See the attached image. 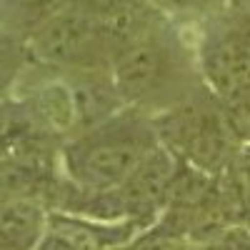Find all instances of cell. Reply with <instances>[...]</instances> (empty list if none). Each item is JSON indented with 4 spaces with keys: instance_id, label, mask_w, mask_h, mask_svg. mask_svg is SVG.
<instances>
[{
    "instance_id": "52a82bcc",
    "label": "cell",
    "mask_w": 250,
    "mask_h": 250,
    "mask_svg": "<svg viewBox=\"0 0 250 250\" xmlns=\"http://www.w3.org/2000/svg\"><path fill=\"white\" fill-rule=\"evenodd\" d=\"M65 78L70 95H73V105H75V118H78V133H85L95 125L110 120L120 110H125V100L115 85V78L110 68H100V70H73V73H62Z\"/></svg>"
},
{
    "instance_id": "7a4b0ae2",
    "label": "cell",
    "mask_w": 250,
    "mask_h": 250,
    "mask_svg": "<svg viewBox=\"0 0 250 250\" xmlns=\"http://www.w3.org/2000/svg\"><path fill=\"white\" fill-rule=\"evenodd\" d=\"M160 145L153 115L125 108L60 145L65 178L90 190H118Z\"/></svg>"
},
{
    "instance_id": "7c38bea8",
    "label": "cell",
    "mask_w": 250,
    "mask_h": 250,
    "mask_svg": "<svg viewBox=\"0 0 250 250\" xmlns=\"http://www.w3.org/2000/svg\"><path fill=\"white\" fill-rule=\"evenodd\" d=\"M158 10H170V13H205L215 10L225 0H153Z\"/></svg>"
},
{
    "instance_id": "30bf717a",
    "label": "cell",
    "mask_w": 250,
    "mask_h": 250,
    "mask_svg": "<svg viewBox=\"0 0 250 250\" xmlns=\"http://www.w3.org/2000/svg\"><path fill=\"white\" fill-rule=\"evenodd\" d=\"M223 113L228 118V125H230L233 135L238 138L240 148L250 150V88L230 100H225Z\"/></svg>"
},
{
    "instance_id": "6da1fadb",
    "label": "cell",
    "mask_w": 250,
    "mask_h": 250,
    "mask_svg": "<svg viewBox=\"0 0 250 250\" xmlns=\"http://www.w3.org/2000/svg\"><path fill=\"white\" fill-rule=\"evenodd\" d=\"M110 73L125 105L148 115L173 108L205 83L198 60L158 8L143 30L115 53Z\"/></svg>"
},
{
    "instance_id": "5b68a950",
    "label": "cell",
    "mask_w": 250,
    "mask_h": 250,
    "mask_svg": "<svg viewBox=\"0 0 250 250\" xmlns=\"http://www.w3.org/2000/svg\"><path fill=\"white\" fill-rule=\"evenodd\" d=\"M195 60L205 85L220 103L250 88V3L213 20Z\"/></svg>"
},
{
    "instance_id": "ba28073f",
    "label": "cell",
    "mask_w": 250,
    "mask_h": 250,
    "mask_svg": "<svg viewBox=\"0 0 250 250\" xmlns=\"http://www.w3.org/2000/svg\"><path fill=\"white\" fill-rule=\"evenodd\" d=\"M0 250H38L48 230V208L33 198L3 200Z\"/></svg>"
},
{
    "instance_id": "9c48e42d",
    "label": "cell",
    "mask_w": 250,
    "mask_h": 250,
    "mask_svg": "<svg viewBox=\"0 0 250 250\" xmlns=\"http://www.w3.org/2000/svg\"><path fill=\"white\" fill-rule=\"evenodd\" d=\"M75 5L73 0H3L5 35L28 40L62 8Z\"/></svg>"
},
{
    "instance_id": "277c9868",
    "label": "cell",
    "mask_w": 250,
    "mask_h": 250,
    "mask_svg": "<svg viewBox=\"0 0 250 250\" xmlns=\"http://www.w3.org/2000/svg\"><path fill=\"white\" fill-rule=\"evenodd\" d=\"M28 55L48 68L100 70L113 65V43L105 28V18L85 5H68L53 15L28 40Z\"/></svg>"
},
{
    "instance_id": "3957f363",
    "label": "cell",
    "mask_w": 250,
    "mask_h": 250,
    "mask_svg": "<svg viewBox=\"0 0 250 250\" xmlns=\"http://www.w3.org/2000/svg\"><path fill=\"white\" fill-rule=\"evenodd\" d=\"M153 123L160 145L210 175L225 170L240 153V143L228 125L223 103L205 83L173 108L153 115Z\"/></svg>"
},
{
    "instance_id": "8fae6325",
    "label": "cell",
    "mask_w": 250,
    "mask_h": 250,
    "mask_svg": "<svg viewBox=\"0 0 250 250\" xmlns=\"http://www.w3.org/2000/svg\"><path fill=\"white\" fill-rule=\"evenodd\" d=\"M128 250H195V245L185 238H175V235H165L158 230H145L140 233L135 240H130Z\"/></svg>"
},
{
    "instance_id": "8992f818",
    "label": "cell",
    "mask_w": 250,
    "mask_h": 250,
    "mask_svg": "<svg viewBox=\"0 0 250 250\" xmlns=\"http://www.w3.org/2000/svg\"><path fill=\"white\" fill-rule=\"evenodd\" d=\"M180 168V158L173 155L165 145H158L150 155L140 163V168L133 173V178L120 188V193L128 203L130 220L145 228H153L165 210L173 190V183Z\"/></svg>"
}]
</instances>
